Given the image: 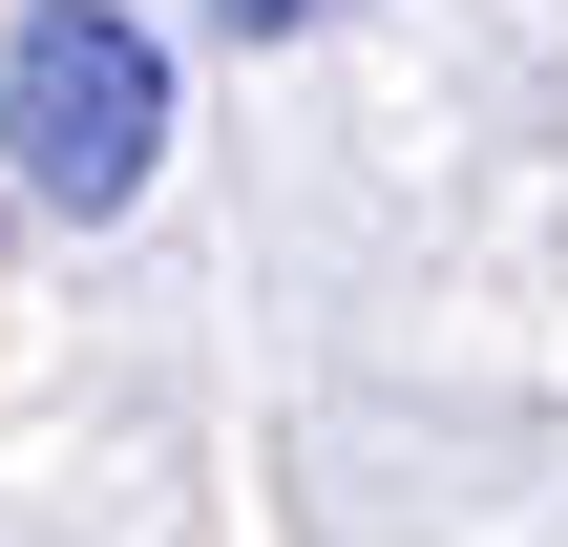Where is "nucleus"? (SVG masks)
<instances>
[{
    "instance_id": "1",
    "label": "nucleus",
    "mask_w": 568,
    "mask_h": 547,
    "mask_svg": "<svg viewBox=\"0 0 568 547\" xmlns=\"http://www.w3.org/2000/svg\"><path fill=\"white\" fill-rule=\"evenodd\" d=\"M148 148H169V42L126 0H21L0 21V169L84 232V211L148 190Z\"/></svg>"
},
{
    "instance_id": "2",
    "label": "nucleus",
    "mask_w": 568,
    "mask_h": 547,
    "mask_svg": "<svg viewBox=\"0 0 568 547\" xmlns=\"http://www.w3.org/2000/svg\"><path fill=\"white\" fill-rule=\"evenodd\" d=\"M295 21H316V0H232V42H295Z\"/></svg>"
}]
</instances>
